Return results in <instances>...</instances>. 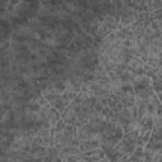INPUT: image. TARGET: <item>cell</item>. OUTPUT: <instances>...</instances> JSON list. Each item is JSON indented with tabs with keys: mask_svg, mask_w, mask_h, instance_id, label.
Listing matches in <instances>:
<instances>
[{
	"mask_svg": "<svg viewBox=\"0 0 162 162\" xmlns=\"http://www.w3.org/2000/svg\"><path fill=\"white\" fill-rule=\"evenodd\" d=\"M43 43L48 47H56L58 45V41L55 38V37H46L43 39Z\"/></svg>",
	"mask_w": 162,
	"mask_h": 162,
	"instance_id": "1",
	"label": "cell"
},
{
	"mask_svg": "<svg viewBox=\"0 0 162 162\" xmlns=\"http://www.w3.org/2000/svg\"><path fill=\"white\" fill-rule=\"evenodd\" d=\"M38 14L39 15H48V14H51V8L49 6H46V5H43V6H41L39 8V10H38Z\"/></svg>",
	"mask_w": 162,
	"mask_h": 162,
	"instance_id": "2",
	"label": "cell"
},
{
	"mask_svg": "<svg viewBox=\"0 0 162 162\" xmlns=\"http://www.w3.org/2000/svg\"><path fill=\"white\" fill-rule=\"evenodd\" d=\"M42 3H47V2H49V0H41Z\"/></svg>",
	"mask_w": 162,
	"mask_h": 162,
	"instance_id": "3",
	"label": "cell"
}]
</instances>
